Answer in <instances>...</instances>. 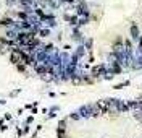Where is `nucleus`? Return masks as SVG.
Segmentation results:
<instances>
[{"label":"nucleus","instance_id":"obj_2","mask_svg":"<svg viewBox=\"0 0 142 138\" xmlns=\"http://www.w3.org/2000/svg\"><path fill=\"white\" fill-rule=\"evenodd\" d=\"M18 70L19 71H24V65H18Z\"/></svg>","mask_w":142,"mask_h":138},{"label":"nucleus","instance_id":"obj_1","mask_svg":"<svg viewBox=\"0 0 142 138\" xmlns=\"http://www.w3.org/2000/svg\"><path fill=\"white\" fill-rule=\"evenodd\" d=\"M21 59H23V52H21V49H13L12 54H10V60H12L13 63H19Z\"/></svg>","mask_w":142,"mask_h":138}]
</instances>
